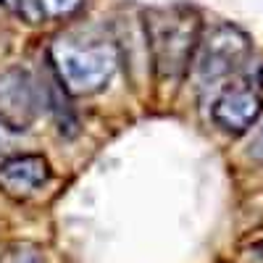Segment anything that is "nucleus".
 <instances>
[{
    "label": "nucleus",
    "instance_id": "obj_1",
    "mask_svg": "<svg viewBox=\"0 0 263 263\" xmlns=\"http://www.w3.org/2000/svg\"><path fill=\"white\" fill-rule=\"evenodd\" d=\"M119 45L92 32L61 34L50 48V66L58 84L69 95H92L114 79L119 66Z\"/></svg>",
    "mask_w": 263,
    "mask_h": 263
},
{
    "label": "nucleus",
    "instance_id": "obj_10",
    "mask_svg": "<svg viewBox=\"0 0 263 263\" xmlns=\"http://www.w3.org/2000/svg\"><path fill=\"white\" fill-rule=\"evenodd\" d=\"M250 156L263 161V124L255 129V135H253V142H250Z\"/></svg>",
    "mask_w": 263,
    "mask_h": 263
},
{
    "label": "nucleus",
    "instance_id": "obj_5",
    "mask_svg": "<svg viewBox=\"0 0 263 263\" xmlns=\"http://www.w3.org/2000/svg\"><path fill=\"white\" fill-rule=\"evenodd\" d=\"M260 111H263V92L258 87H253L250 82H232L213 100L211 116L213 124L227 135H242L250 126H255Z\"/></svg>",
    "mask_w": 263,
    "mask_h": 263
},
{
    "label": "nucleus",
    "instance_id": "obj_7",
    "mask_svg": "<svg viewBox=\"0 0 263 263\" xmlns=\"http://www.w3.org/2000/svg\"><path fill=\"white\" fill-rule=\"evenodd\" d=\"M79 3L82 0H16V8L29 21H42V18L69 16L79 8Z\"/></svg>",
    "mask_w": 263,
    "mask_h": 263
},
{
    "label": "nucleus",
    "instance_id": "obj_9",
    "mask_svg": "<svg viewBox=\"0 0 263 263\" xmlns=\"http://www.w3.org/2000/svg\"><path fill=\"white\" fill-rule=\"evenodd\" d=\"M16 135H18L16 129H11L8 124L0 121V161H6L8 156H13V147H16Z\"/></svg>",
    "mask_w": 263,
    "mask_h": 263
},
{
    "label": "nucleus",
    "instance_id": "obj_11",
    "mask_svg": "<svg viewBox=\"0 0 263 263\" xmlns=\"http://www.w3.org/2000/svg\"><path fill=\"white\" fill-rule=\"evenodd\" d=\"M260 92H263V69H260Z\"/></svg>",
    "mask_w": 263,
    "mask_h": 263
},
{
    "label": "nucleus",
    "instance_id": "obj_3",
    "mask_svg": "<svg viewBox=\"0 0 263 263\" xmlns=\"http://www.w3.org/2000/svg\"><path fill=\"white\" fill-rule=\"evenodd\" d=\"M250 55V37L232 24L213 27L195 50V77L203 87L234 74Z\"/></svg>",
    "mask_w": 263,
    "mask_h": 263
},
{
    "label": "nucleus",
    "instance_id": "obj_8",
    "mask_svg": "<svg viewBox=\"0 0 263 263\" xmlns=\"http://www.w3.org/2000/svg\"><path fill=\"white\" fill-rule=\"evenodd\" d=\"M0 263H42V255L32 245H11L0 255Z\"/></svg>",
    "mask_w": 263,
    "mask_h": 263
},
{
    "label": "nucleus",
    "instance_id": "obj_6",
    "mask_svg": "<svg viewBox=\"0 0 263 263\" xmlns=\"http://www.w3.org/2000/svg\"><path fill=\"white\" fill-rule=\"evenodd\" d=\"M50 179V163L40 153H13L0 161V190L13 200L37 195Z\"/></svg>",
    "mask_w": 263,
    "mask_h": 263
},
{
    "label": "nucleus",
    "instance_id": "obj_2",
    "mask_svg": "<svg viewBox=\"0 0 263 263\" xmlns=\"http://www.w3.org/2000/svg\"><path fill=\"white\" fill-rule=\"evenodd\" d=\"M147 53L161 79H179L200 45V16L190 6L153 8L145 13Z\"/></svg>",
    "mask_w": 263,
    "mask_h": 263
},
{
    "label": "nucleus",
    "instance_id": "obj_4",
    "mask_svg": "<svg viewBox=\"0 0 263 263\" xmlns=\"http://www.w3.org/2000/svg\"><path fill=\"white\" fill-rule=\"evenodd\" d=\"M40 87L27 69L8 66L0 71V121L3 124L16 132L29 129L40 114Z\"/></svg>",
    "mask_w": 263,
    "mask_h": 263
}]
</instances>
